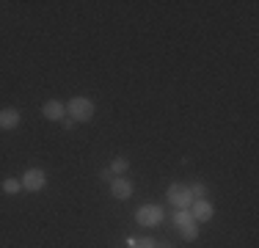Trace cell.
Returning <instances> with one entry per match:
<instances>
[{
  "label": "cell",
  "mask_w": 259,
  "mask_h": 248,
  "mask_svg": "<svg viewBox=\"0 0 259 248\" xmlns=\"http://www.w3.org/2000/svg\"><path fill=\"white\" fill-rule=\"evenodd\" d=\"M94 113H97V108H94V102H91L89 97H72L69 102H66V116H69L75 124L91 121Z\"/></svg>",
  "instance_id": "1"
},
{
  "label": "cell",
  "mask_w": 259,
  "mask_h": 248,
  "mask_svg": "<svg viewBox=\"0 0 259 248\" xmlns=\"http://www.w3.org/2000/svg\"><path fill=\"white\" fill-rule=\"evenodd\" d=\"M188 223H196L193 215H190V210H174V226L182 229V226H188Z\"/></svg>",
  "instance_id": "11"
},
{
  "label": "cell",
  "mask_w": 259,
  "mask_h": 248,
  "mask_svg": "<svg viewBox=\"0 0 259 248\" xmlns=\"http://www.w3.org/2000/svg\"><path fill=\"white\" fill-rule=\"evenodd\" d=\"M0 188H3V193L17 196L22 190V182H20V179H14V177H9V179H3V182H0Z\"/></svg>",
  "instance_id": "10"
},
{
  "label": "cell",
  "mask_w": 259,
  "mask_h": 248,
  "mask_svg": "<svg viewBox=\"0 0 259 248\" xmlns=\"http://www.w3.org/2000/svg\"><path fill=\"white\" fill-rule=\"evenodd\" d=\"M127 245H130V248H155L157 243H155L152 237H130Z\"/></svg>",
  "instance_id": "13"
},
{
  "label": "cell",
  "mask_w": 259,
  "mask_h": 248,
  "mask_svg": "<svg viewBox=\"0 0 259 248\" xmlns=\"http://www.w3.org/2000/svg\"><path fill=\"white\" fill-rule=\"evenodd\" d=\"M41 116H45L47 121H64L66 119V102H61V99H47V102L41 105Z\"/></svg>",
  "instance_id": "6"
},
{
  "label": "cell",
  "mask_w": 259,
  "mask_h": 248,
  "mask_svg": "<svg viewBox=\"0 0 259 248\" xmlns=\"http://www.w3.org/2000/svg\"><path fill=\"white\" fill-rule=\"evenodd\" d=\"M130 171V163L124 157H116V160H110V174L113 177H124V174Z\"/></svg>",
  "instance_id": "12"
},
{
  "label": "cell",
  "mask_w": 259,
  "mask_h": 248,
  "mask_svg": "<svg viewBox=\"0 0 259 248\" xmlns=\"http://www.w3.org/2000/svg\"><path fill=\"white\" fill-rule=\"evenodd\" d=\"M165 198H168V204H174V210H190V204H193V196H190V190L185 188V185H180V182L168 185V190H165Z\"/></svg>",
  "instance_id": "3"
},
{
  "label": "cell",
  "mask_w": 259,
  "mask_h": 248,
  "mask_svg": "<svg viewBox=\"0 0 259 248\" xmlns=\"http://www.w3.org/2000/svg\"><path fill=\"white\" fill-rule=\"evenodd\" d=\"M100 177L105 179V182H108V179H113V174H110V169H102V171H100Z\"/></svg>",
  "instance_id": "16"
},
{
  "label": "cell",
  "mask_w": 259,
  "mask_h": 248,
  "mask_svg": "<svg viewBox=\"0 0 259 248\" xmlns=\"http://www.w3.org/2000/svg\"><path fill=\"white\" fill-rule=\"evenodd\" d=\"M155 248H174V245H171V243H157Z\"/></svg>",
  "instance_id": "17"
},
{
  "label": "cell",
  "mask_w": 259,
  "mask_h": 248,
  "mask_svg": "<svg viewBox=\"0 0 259 248\" xmlns=\"http://www.w3.org/2000/svg\"><path fill=\"white\" fill-rule=\"evenodd\" d=\"M20 124H22V113L17 108H0V130L11 133V130H17Z\"/></svg>",
  "instance_id": "8"
},
{
  "label": "cell",
  "mask_w": 259,
  "mask_h": 248,
  "mask_svg": "<svg viewBox=\"0 0 259 248\" xmlns=\"http://www.w3.org/2000/svg\"><path fill=\"white\" fill-rule=\"evenodd\" d=\"M61 127H64V130H66V133H69V130H75V121H72V119H69V116H66V119H64V121H61Z\"/></svg>",
  "instance_id": "15"
},
{
  "label": "cell",
  "mask_w": 259,
  "mask_h": 248,
  "mask_svg": "<svg viewBox=\"0 0 259 248\" xmlns=\"http://www.w3.org/2000/svg\"><path fill=\"white\" fill-rule=\"evenodd\" d=\"M20 182H22V190H28V193H41L47 188V174L45 169H28Z\"/></svg>",
  "instance_id": "4"
},
{
  "label": "cell",
  "mask_w": 259,
  "mask_h": 248,
  "mask_svg": "<svg viewBox=\"0 0 259 248\" xmlns=\"http://www.w3.org/2000/svg\"><path fill=\"white\" fill-rule=\"evenodd\" d=\"M163 218H165V213H163V207H160V204H144V207L135 210V223H138V226H144V229L160 226Z\"/></svg>",
  "instance_id": "2"
},
{
  "label": "cell",
  "mask_w": 259,
  "mask_h": 248,
  "mask_svg": "<svg viewBox=\"0 0 259 248\" xmlns=\"http://www.w3.org/2000/svg\"><path fill=\"white\" fill-rule=\"evenodd\" d=\"M133 182H130L127 177H113L110 179V196L119 198V201H127V198H133Z\"/></svg>",
  "instance_id": "7"
},
{
  "label": "cell",
  "mask_w": 259,
  "mask_h": 248,
  "mask_svg": "<svg viewBox=\"0 0 259 248\" xmlns=\"http://www.w3.org/2000/svg\"><path fill=\"white\" fill-rule=\"evenodd\" d=\"M190 215H193L196 223H207L215 218V207L207 201V198H196L193 204H190Z\"/></svg>",
  "instance_id": "5"
},
{
  "label": "cell",
  "mask_w": 259,
  "mask_h": 248,
  "mask_svg": "<svg viewBox=\"0 0 259 248\" xmlns=\"http://www.w3.org/2000/svg\"><path fill=\"white\" fill-rule=\"evenodd\" d=\"M188 190H190V196H193V201H196V198H207V188H204V182H193Z\"/></svg>",
  "instance_id": "14"
},
{
  "label": "cell",
  "mask_w": 259,
  "mask_h": 248,
  "mask_svg": "<svg viewBox=\"0 0 259 248\" xmlns=\"http://www.w3.org/2000/svg\"><path fill=\"white\" fill-rule=\"evenodd\" d=\"M180 234H182L185 243H196V240H199V223H188V226H182Z\"/></svg>",
  "instance_id": "9"
}]
</instances>
